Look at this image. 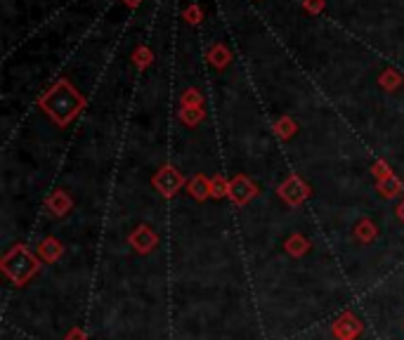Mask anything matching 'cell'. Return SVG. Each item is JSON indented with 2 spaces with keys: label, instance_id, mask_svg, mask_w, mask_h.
<instances>
[{
  "label": "cell",
  "instance_id": "cell-1",
  "mask_svg": "<svg viewBox=\"0 0 404 340\" xmlns=\"http://www.w3.org/2000/svg\"><path fill=\"white\" fill-rule=\"evenodd\" d=\"M126 3H128V5H137L140 0H126Z\"/></svg>",
  "mask_w": 404,
  "mask_h": 340
}]
</instances>
